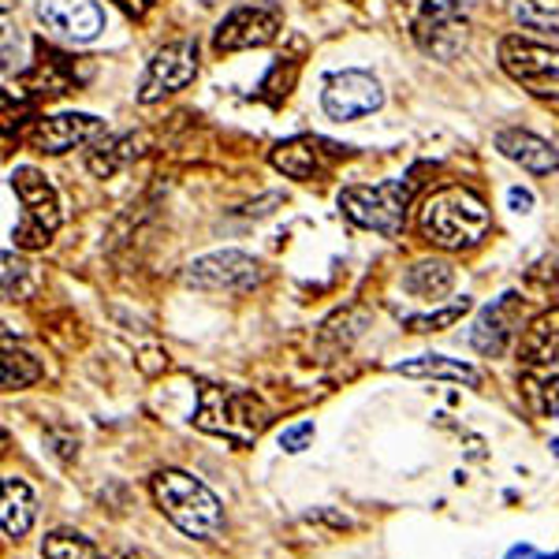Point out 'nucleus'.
I'll use <instances>...</instances> for the list:
<instances>
[{"label": "nucleus", "instance_id": "f03ea898", "mask_svg": "<svg viewBox=\"0 0 559 559\" xmlns=\"http://www.w3.org/2000/svg\"><path fill=\"white\" fill-rule=\"evenodd\" d=\"M153 500L165 511V519L173 522L179 534L194 540H213L224 530V508L216 500V492L198 477L183 471H160L153 477Z\"/></svg>", "mask_w": 559, "mask_h": 559}, {"label": "nucleus", "instance_id": "7ed1b4c3", "mask_svg": "<svg viewBox=\"0 0 559 559\" xmlns=\"http://www.w3.org/2000/svg\"><path fill=\"white\" fill-rule=\"evenodd\" d=\"M414 194V173L403 179H388L377 187H347L340 191V210H344L358 228L381 231L384 239L403 236L407 224V205Z\"/></svg>", "mask_w": 559, "mask_h": 559}, {"label": "nucleus", "instance_id": "0eeeda50", "mask_svg": "<svg viewBox=\"0 0 559 559\" xmlns=\"http://www.w3.org/2000/svg\"><path fill=\"white\" fill-rule=\"evenodd\" d=\"M183 280L198 292H224V295H242L254 292L261 284V265L242 250H216V254L194 258L187 265Z\"/></svg>", "mask_w": 559, "mask_h": 559}, {"label": "nucleus", "instance_id": "412c9836", "mask_svg": "<svg viewBox=\"0 0 559 559\" xmlns=\"http://www.w3.org/2000/svg\"><path fill=\"white\" fill-rule=\"evenodd\" d=\"M41 556L45 559H108L102 548L83 534H71V530H57L41 540Z\"/></svg>", "mask_w": 559, "mask_h": 559}, {"label": "nucleus", "instance_id": "393cba45", "mask_svg": "<svg viewBox=\"0 0 559 559\" xmlns=\"http://www.w3.org/2000/svg\"><path fill=\"white\" fill-rule=\"evenodd\" d=\"M313 444V421H299V426H287L284 432H280V448L292 455L306 452V448Z\"/></svg>", "mask_w": 559, "mask_h": 559}, {"label": "nucleus", "instance_id": "9b49d317", "mask_svg": "<svg viewBox=\"0 0 559 559\" xmlns=\"http://www.w3.org/2000/svg\"><path fill=\"white\" fill-rule=\"evenodd\" d=\"M344 153L347 146H336V142L321 139V134H299V139L280 142L269 160H273V168H280L287 179H313L336 157H344Z\"/></svg>", "mask_w": 559, "mask_h": 559}, {"label": "nucleus", "instance_id": "c85d7f7f", "mask_svg": "<svg viewBox=\"0 0 559 559\" xmlns=\"http://www.w3.org/2000/svg\"><path fill=\"white\" fill-rule=\"evenodd\" d=\"M108 559H139V552H131V548H120V552H108Z\"/></svg>", "mask_w": 559, "mask_h": 559}, {"label": "nucleus", "instance_id": "4468645a", "mask_svg": "<svg viewBox=\"0 0 559 559\" xmlns=\"http://www.w3.org/2000/svg\"><path fill=\"white\" fill-rule=\"evenodd\" d=\"M519 321H522V310H519V295L515 292H508V295H500L489 310L477 318L474 324V336H471V344L481 350V355H503L508 350V344L515 340V332H519Z\"/></svg>", "mask_w": 559, "mask_h": 559}, {"label": "nucleus", "instance_id": "20e7f679", "mask_svg": "<svg viewBox=\"0 0 559 559\" xmlns=\"http://www.w3.org/2000/svg\"><path fill=\"white\" fill-rule=\"evenodd\" d=\"M194 421H198V429L216 432V437H228L231 444H250V440L261 432V426L269 421V414L254 395L236 392V388L205 384L202 392H198Z\"/></svg>", "mask_w": 559, "mask_h": 559}, {"label": "nucleus", "instance_id": "9d476101", "mask_svg": "<svg viewBox=\"0 0 559 559\" xmlns=\"http://www.w3.org/2000/svg\"><path fill=\"white\" fill-rule=\"evenodd\" d=\"M280 34V12L265 4L236 8L213 34L216 52H239V49H261Z\"/></svg>", "mask_w": 559, "mask_h": 559}, {"label": "nucleus", "instance_id": "bb28decb", "mask_svg": "<svg viewBox=\"0 0 559 559\" xmlns=\"http://www.w3.org/2000/svg\"><path fill=\"white\" fill-rule=\"evenodd\" d=\"M116 4H120L128 15H134V20H142V15H146L150 8H153V0H116Z\"/></svg>", "mask_w": 559, "mask_h": 559}, {"label": "nucleus", "instance_id": "423d86ee", "mask_svg": "<svg viewBox=\"0 0 559 559\" xmlns=\"http://www.w3.org/2000/svg\"><path fill=\"white\" fill-rule=\"evenodd\" d=\"M500 64L534 97L559 102V52L556 49L537 45V41H526V38H503Z\"/></svg>", "mask_w": 559, "mask_h": 559}, {"label": "nucleus", "instance_id": "b1692460", "mask_svg": "<svg viewBox=\"0 0 559 559\" xmlns=\"http://www.w3.org/2000/svg\"><path fill=\"white\" fill-rule=\"evenodd\" d=\"M471 310V299H459L452 302L448 310H437V313H421V318H407V329L411 332H440V329H452V324Z\"/></svg>", "mask_w": 559, "mask_h": 559}, {"label": "nucleus", "instance_id": "4be33fe9", "mask_svg": "<svg viewBox=\"0 0 559 559\" xmlns=\"http://www.w3.org/2000/svg\"><path fill=\"white\" fill-rule=\"evenodd\" d=\"M38 377H41V366L34 362L26 350L4 347V358H0V384H4L8 392H20V388L34 384Z\"/></svg>", "mask_w": 559, "mask_h": 559}, {"label": "nucleus", "instance_id": "aec40b11", "mask_svg": "<svg viewBox=\"0 0 559 559\" xmlns=\"http://www.w3.org/2000/svg\"><path fill=\"white\" fill-rule=\"evenodd\" d=\"M403 287L426 302H440L455 287V269L448 265V261H418V265L403 276Z\"/></svg>", "mask_w": 559, "mask_h": 559}, {"label": "nucleus", "instance_id": "dca6fc26", "mask_svg": "<svg viewBox=\"0 0 559 559\" xmlns=\"http://www.w3.org/2000/svg\"><path fill=\"white\" fill-rule=\"evenodd\" d=\"M496 150L534 176L559 173V153L548 146L545 139H537V134H530V131H500L496 134Z\"/></svg>", "mask_w": 559, "mask_h": 559}, {"label": "nucleus", "instance_id": "a211bd4d", "mask_svg": "<svg viewBox=\"0 0 559 559\" xmlns=\"http://www.w3.org/2000/svg\"><path fill=\"white\" fill-rule=\"evenodd\" d=\"M392 369L403 377H437V381H455V384H471V388L481 384V373H477L471 362L448 358V355H421V358H411V362H395Z\"/></svg>", "mask_w": 559, "mask_h": 559}, {"label": "nucleus", "instance_id": "6ab92c4d", "mask_svg": "<svg viewBox=\"0 0 559 559\" xmlns=\"http://www.w3.org/2000/svg\"><path fill=\"white\" fill-rule=\"evenodd\" d=\"M519 350L526 362L534 366H548L559 355V310H545L540 318L522 332Z\"/></svg>", "mask_w": 559, "mask_h": 559}, {"label": "nucleus", "instance_id": "a878e982", "mask_svg": "<svg viewBox=\"0 0 559 559\" xmlns=\"http://www.w3.org/2000/svg\"><path fill=\"white\" fill-rule=\"evenodd\" d=\"M508 205L515 213H530V210H534V194L522 191V187H511V191H508Z\"/></svg>", "mask_w": 559, "mask_h": 559}, {"label": "nucleus", "instance_id": "f3484780", "mask_svg": "<svg viewBox=\"0 0 559 559\" xmlns=\"http://www.w3.org/2000/svg\"><path fill=\"white\" fill-rule=\"evenodd\" d=\"M34 519H38V496L23 477H4V500H0V526L4 537L20 540L31 534Z\"/></svg>", "mask_w": 559, "mask_h": 559}, {"label": "nucleus", "instance_id": "ddd939ff", "mask_svg": "<svg viewBox=\"0 0 559 559\" xmlns=\"http://www.w3.org/2000/svg\"><path fill=\"white\" fill-rule=\"evenodd\" d=\"M105 123L97 116H86V112H60V116H45L31 128V146L41 150V153H68L75 146H83L94 134H102Z\"/></svg>", "mask_w": 559, "mask_h": 559}, {"label": "nucleus", "instance_id": "1a4fd4ad", "mask_svg": "<svg viewBox=\"0 0 559 559\" xmlns=\"http://www.w3.org/2000/svg\"><path fill=\"white\" fill-rule=\"evenodd\" d=\"M194 71H198V45L194 41L165 45V49L150 60L146 75H142L139 102L153 105V102H160L165 94H176V90H183L187 83H191Z\"/></svg>", "mask_w": 559, "mask_h": 559}, {"label": "nucleus", "instance_id": "f8f14e48", "mask_svg": "<svg viewBox=\"0 0 559 559\" xmlns=\"http://www.w3.org/2000/svg\"><path fill=\"white\" fill-rule=\"evenodd\" d=\"M38 20L68 41H94L105 31L97 0H38Z\"/></svg>", "mask_w": 559, "mask_h": 559}, {"label": "nucleus", "instance_id": "5701e85b", "mask_svg": "<svg viewBox=\"0 0 559 559\" xmlns=\"http://www.w3.org/2000/svg\"><path fill=\"white\" fill-rule=\"evenodd\" d=\"M511 15H515V23H522V31L559 34V20L552 12H540L537 0H511Z\"/></svg>", "mask_w": 559, "mask_h": 559}, {"label": "nucleus", "instance_id": "2eb2a0df", "mask_svg": "<svg viewBox=\"0 0 559 559\" xmlns=\"http://www.w3.org/2000/svg\"><path fill=\"white\" fill-rule=\"evenodd\" d=\"M414 34L426 45L429 52L444 57V41L452 38L455 45H463V4L459 0H421V15L414 23Z\"/></svg>", "mask_w": 559, "mask_h": 559}, {"label": "nucleus", "instance_id": "39448f33", "mask_svg": "<svg viewBox=\"0 0 559 559\" xmlns=\"http://www.w3.org/2000/svg\"><path fill=\"white\" fill-rule=\"evenodd\" d=\"M12 187L23 202V221H20V228L12 231V239H15V247L38 250L57 236V228H60L57 191L49 187V179L26 165H20L12 173Z\"/></svg>", "mask_w": 559, "mask_h": 559}, {"label": "nucleus", "instance_id": "6e6552de", "mask_svg": "<svg viewBox=\"0 0 559 559\" xmlns=\"http://www.w3.org/2000/svg\"><path fill=\"white\" fill-rule=\"evenodd\" d=\"M321 105L332 120L347 123V120H362V116L377 112L384 105V90L373 75L366 71H340L324 83Z\"/></svg>", "mask_w": 559, "mask_h": 559}, {"label": "nucleus", "instance_id": "cd10ccee", "mask_svg": "<svg viewBox=\"0 0 559 559\" xmlns=\"http://www.w3.org/2000/svg\"><path fill=\"white\" fill-rule=\"evenodd\" d=\"M508 559H552V556H540L537 548H530V545H522V548H515Z\"/></svg>", "mask_w": 559, "mask_h": 559}, {"label": "nucleus", "instance_id": "f257e3e1", "mask_svg": "<svg viewBox=\"0 0 559 559\" xmlns=\"http://www.w3.org/2000/svg\"><path fill=\"white\" fill-rule=\"evenodd\" d=\"M492 228L489 205L477 198L471 187H440L429 194L426 210H421V236L432 247L444 250H466L477 247Z\"/></svg>", "mask_w": 559, "mask_h": 559}]
</instances>
